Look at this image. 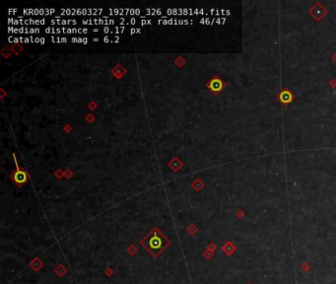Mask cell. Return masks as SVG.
<instances>
[{"instance_id":"8","label":"cell","mask_w":336,"mask_h":284,"mask_svg":"<svg viewBox=\"0 0 336 284\" xmlns=\"http://www.w3.org/2000/svg\"><path fill=\"white\" fill-rule=\"evenodd\" d=\"M56 10L54 8H26L23 10L24 15H33V16H46L55 13Z\"/></svg>"},{"instance_id":"9","label":"cell","mask_w":336,"mask_h":284,"mask_svg":"<svg viewBox=\"0 0 336 284\" xmlns=\"http://www.w3.org/2000/svg\"><path fill=\"white\" fill-rule=\"evenodd\" d=\"M81 23L83 25H104V26H112L116 24V20L109 19L108 16H105L104 18H96V19H87L82 20Z\"/></svg>"},{"instance_id":"4","label":"cell","mask_w":336,"mask_h":284,"mask_svg":"<svg viewBox=\"0 0 336 284\" xmlns=\"http://www.w3.org/2000/svg\"><path fill=\"white\" fill-rule=\"evenodd\" d=\"M45 32L46 34H87L89 30L85 28H54L47 27Z\"/></svg>"},{"instance_id":"18","label":"cell","mask_w":336,"mask_h":284,"mask_svg":"<svg viewBox=\"0 0 336 284\" xmlns=\"http://www.w3.org/2000/svg\"><path fill=\"white\" fill-rule=\"evenodd\" d=\"M141 32H142V29H140V28H132L129 31V34L130 35H134V34H140Z\"/></svg>"},{"instance_id":"5","label":"cell","mask_w":336,"mask_h":284,"mask_svg":"<svg viewBox=\"0 0 336 284\" xmlns=\"http://www.w3.org/2000/svg\"><path fill=\"white\" fill-rule=\"evenodd\" d=\"M7 22L10 25H45L46 23V19H23V17L19 16L18 18H9Z\"/></svg>"},{"instance_id":"11","label":"cell","mask_w":336,"mask_h":284,"mask_svg":"<svg viewBox=\"0 0 336 284\" xmlns=\"http://www.w3.org/2000/svg\"><path fill=\"white\" fill-rule=\"evenodd\" d=\"M126 27L125 26H120V27H113V28H110V27H104L103 29H94L93 32H103L105 34H122L125 31Z\"/></svg>"},{"instance_id":"2","label":"cell","mask_w":336,"mask_h":284,"mask_svg":"<svg viewBox=\"0 0 336 284\" xmlns=\"http://www.w3.org/2000/svg\"><path fill=\"white\" fill-rule=\"evenodd\" d=\"M104 10L102 8H62L60 13L63 15H79V16H94L100 15Z\"/></svg>"},{"instance_id":"13","label":"cell","mask_w":336,"mask_h":284,"mask_svg":"<svg viewBox=\"0 0 336 284\" xmlns=\"http://www.w3.org/2000/svg\"><path fill=\"white\" fill-rule=\"evenodd\" d=\"M50 23L52 25H76L78 23L77 20H73V19H52L50 20Z\"/></svg>"},{"instance_id":"1","label":"cell","mask_w":336,"mask_h":284,"mask_svg":"<svg viewBox=\"0 0 336 284\" xmlns=\"http://www.w3.org/2000/svg\"><path fill=\"white\" fill-rule=\"evenodd\" d=\"M140 245L150 255L157 257L171 245V241L158 228H154L151 232L146 235L143 240H141Z\"/></svg>"},{"instance_id":"12","label":"cell","mask_w":336,"mask_h":284,"mask_svg":"<svg viewBox=\"0 0 336 284\" xmlns=\"http://www.w3.org/2000/svg\"><path fill=\"white\" fill-rule=\"evenodd\" d=\"M158 23L161 25H186L192 24L191 20H182V19H160Z\"/></svg>"},{"instance_id":"14","label":"cell","mask_w":336,"mask_h":284,"mask_svg":"<svg viewBox=\"0 0 336 284\" xmlns=\"http://www.w3.org/2000/svg\"><path fill=\"white\" fill-rule=\"evenodd\" d=\"M8 42L9 43H32V37L31 38H17V37H9L8 39Z\"/></svg>"},{"instance_id":"3","label":"cell","mask_w":336,"mask_h":284,"mask_svg":"<svg viewBox=\"0 0 336 284\" xmlns=\"http://www.w3.org/2000/svg\"><path fill=\"white\" fill-rule=\"evenodd\" d=\"M13 158H14V162H15V165H16V171L12 174L11 177L17 185H23L28 181L29 175H28V173L24 170V169H21L20 166L18 165V161H17L15 154H13Z\"/></svg>"},{"instance_id":"23","label":"cell","mask_w":336,"mask_h":284,"mask_svg":"<svg viewBox=\"0 0 336 284\" xmlns=\"http://www.w3.org/2000/svg\"><path fill=\"white\" fill-rule=\"evenodd\" d=\"M93 42H99V39H93Z\"/></svg>"},{"instance_id":"7","label":"cell","mask_w":336,"mask_h":284,"mask_svg":"<svg viewBox=\"0 0 336 284\" xmlns=\"http://www.w3.org/2000/svg\"><path fill=\"white\" fill-rule=\"evenodd\" d=\"M144 10H141L139 8H109V12L110 15H119V16H124V15H140Z\"/></svg>"},{"instance_id":"15","label":"cell","mask_w":336,"mask_h":284,"mask_svg":"<svg viewBox=\"0 0 336 284\" xmlns=\"http://www.w3.org/2000/svg\"><path fill=\"white\" fill-rule=\"evenodd\" d=\"M144 11L146 12V16H149V14L162 16V13H163V10L161 8H147V9H145Z\"/></svg>"},{"instance_id":"10","label":"cell","mask_w":336,"mask_h":284,"mask_svg":"<svg viewBox=\"0 0 336 284\" xmlns=\"http://www.w3.org/2000/svg\"><path fill=\"white\" fill-rule=\"evenodd\" d=\"M8 33L10 34H39L41 30L38 28H15V27H8Z\"/></svg>"},{"instance_id":"21","label":"cell","mask_w":336,"mask_h":284,"mask_svg":"<svg viewBox=\"0 0 336 284\" xmlns=\"http://www.w3.org/2000/svg\"><path fill=\"white\" fill-rule=\"evenodd\" d=\"M137 23V20L135 19V18H131V19H129L127 21L126 25H135Z\"/></svg>"},{"instance_id":"22","label":"cell","mask_w":336,"mask_h":284,"mask_svg":"<svg viewBox=\"0 0 336 284\" xmlns=\"http://www.w3.org/2000/svg\"><path fill=\"white\" fill-rule=\"evenodd\" d=\"M113 39H110L109 37H105L104 39H103V42L104 43H113Z\"/></svg>"},{"instance_id":"19","label":"cell","mask_w":336,"mask_h":284,"mask_svg":"<svg viewBox=\"0 0 336 284\" xmlns=\"http://www.w3.org/2000/svg\"><path fill=\"white\" fill-rule=\"evenodd\" d=\"M140 24L142 26H145V25H151L152 24V20H146V19H141V22Z\"/></svg>"},{"instance_id":"20","label":"cell","mask_w":336,"mask_h":284,"mask_svg":"<svg viewBox=\"0 0 336 284\" xmlns=\"http://www.w3.org/2000/svg\"><path fill=\"white\" fill-rule=\"evenodd\" d=\"M309 268H311V267H309V264L308 263H304L302 264V269L304 270V271H308Z\"/></svg>"},{"instance_id":"6","label":"cell","mask_w":336,"mask_h":284,"mask_svg":"<svg viewBox=\"0 0 336 284\" xmlns=\"http://www.w3.org/2000/svg\"><path fill=\"white\" fill-rule=\"evenodd\" d=\"M204 11L202 9H192V8H169L166 10V14L180 16V15H194L202 14Z\"/></svg>"},{"instance_id":"16","label":"cell","mask_w":336,"mask_h":284,"mask_svg":"<svg viewBox=\"0 0 336 284\" xmlns=\"http://www.w3.org/2000/svg\"><path fill=\"white\" fill-rule=\"evenodd\" d=\"M51 42L52 43H67L68 42V39L67 38H60V37H52L50 38Z\"/></svg>"},{"instance_id":"17","label":"cell","mask_w":336,"mask_h":284,"mask_svg":"<svg viewBox=\"0 0 336 284\" xmlns=\"http://www.w3.org/2000/svg\"><path fill=\"white\" fill-rule=\"evenodd\" d=\"M71 43H80L86 44L88 43V39L87 38H71Z\"/></svg>"}]
</instances>
